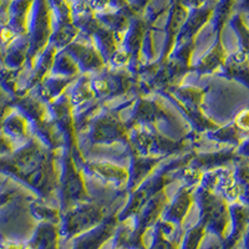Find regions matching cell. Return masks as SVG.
<instances>
[{
  "label": "cell",
  "mask_w": 249,
  "mask_h": 249,
  "mask_svg": "<svg viewBox=\"0 0 249 249\" xmlns=\"http://www.w3.org/2000/svg\"><path fill=\"white\" fill-rule=\"evenodd\" d=\"M198 201L204 224L218 235L223 234L231 218L227 199L202 186L198 191Z\"/></svg>",
  "instance_id": "obj_1"
},
{
  "label": "cell",
  "mask_w": 249,
  "mask_h": 249,
  "mask_svg": "<svg viewBox=\"0 0 249 249\" xmlns=\"http://www.w3.org/2000/svg\"><path fill=\"white\" fill-rule=\"evenodd\" d=\"M62 192L64 199L66 201H80L84 199L86 196L85 182L82 176L75 168L74 160L70 155L68 156L65 162V170L62 176Z\"/></svg>",
  "instance_id": "obj_2"
},
{
  "label": "cell",
  "mask_w": 249,
  "mask_h": 249,
  "mask_svg": "<svg viewBox=\"0 0 249 249\" xmlns=\"http://www.w3.org/2000/svg\"><path fill=\"white\" fill-rule=\"evenodd\" d=\"M219 75L239 82L249 90V56L239 50L228 55Z\"/></svg>",
  "instance_id": "obj_3"
},
{
  "label": "cell",
  "mask_w": 249,
  "mask_h": 249,
  "mask_svg": "<svg viewBox=\"0 0 249 249\" xmlns=\"http://www.w3.org/2000/svg\"><path fill=\"white\" fill-rule=\"evenodd\" d=\"M126 135V126H122L115 113H108L100 117L92 130L95 142H112L122 139Z\"/></svg>",
  "instance_id": "obj_4"
},
{
  "label": "cell",
  "mask_w": 249,
  "mask_h": 249,
  "mask_svg": "<svg viewBox=\"0 0 249 249\" xmlns=\"http://www.w3.org/2000/svg\"><path fill=\"white\" fill-rule=\"evenodd\" d=\"M221 35L222 34H217L212 48L207 51V54H204V56L196 65L195 70L197 71L198 75L213 74L217 70H221L224 64H226L228 53H227L226 48L222 43Z\"/></svg>",
  "instance_id": "obj_5"
},
{
  "label": "cell",
  "mask_w": 249,
  "mask_h": 249,
  "mask_svg": "<svg viewBox=\"0 0 249 249\" xmlns=\"http://www.w3.org/2000/svg\"><path fill=\"white\" fill-rule=\"evenodd\" d=\"M68 46L69 48L65 49V51H68L72 56V59L76 61L77 66L82 68L84 70H100L105 64L101 55L97 53L96 48H93L92 45L74 43L69 44Z\"/></svg>",
  "instance_id": "obj_6"
},
{
  "label": "cell",
  "mask_w": 249,
  "mask_h": 249,
  "mask_svg": "<svg viewBox=\"0 0 249 249\" xmlns=\"http://www.w3.org/2000/svg\"><path fill=\"white\" fill-rule=\"evenodd\" d=\"M237 153V147L224 148L222 151L213 153H204V155H198L195 157V167L196 170L199 168H206L208 171L215 170V168H221L230 164L231 162H237L241 160Z\"/></svg>",
  "instance_id": "obj_7"
},
{
  "label": "cell",
  "mask_w": 249,
  "mask_h": 249,
  "mask_svg": "<svg viewBox=\"0 0 249 249\" xmlns=\"http://www.w3.org/2000/svg\"><path fill=\"white\" fill-rule=\"evenodd\" d=\"M85 170H88V172L91 175H96L102 181L113 182L119 186L127 183L130 178V175L126 168L106 163V162H86Z\"/></svg>",
  "instance_id": "obj_8"
},
{
  "label": "cell",
  "mask_w": 249,
  "mask_h": 249,
  "mask_svg": "<svg viewBox=\"0 0 249 249\" xmlns=\"http://www.w3.org/2000/svg\"><path fill=\"white\" fill-rule=\"evenodd\" d=\"M208 137L213 141L218 142V143L231 144L233 147H237L238 144L246 139L243 133L235 127L233 122L226 124V126H219L213 131H208Z\"/></svg>",
  "instance_id": "obj_9"
},
{
  "label": "cell",
  "mask_w": 249,
  "mask_h": 249,
  "mask_svg": "<svg viewBox=\"0 0 249 249\" xmlns=\"http://www.w3.org/2000/svg\"><path fill=\"white\" fill-rule=\"evenodd\" d=\"M235 164L234 178L239 190V198L242 203L249 207V164L246 162V159L238 160Z\"/></svg>",
  "instance_id": "obj_10"
},
{
  "label": "cell",
  "mask_w": 249,
  "mask_h": 249,
  "mask_svg": "<svg viewBox=\"0 0 249 249\" xmlns=\"http://www.w3.org/2000/svg\"><path fill=\"white\" fill-rule=\"evenodd\" d=\"M231 26L234 30L238 39V46L239 51L244 53L249 56V26L244 21L241 14H237L231 19Z\"/></svg>",
  "instance_id": "obj_11"
},
{
  "label": "cell",
  "mask_w": 249,
  "mask_h": 249,
  "mask_svg": "<svg viewBox=\"0 0 249 249\" xmlns=\"http://www.w3.org/2000/svg\"><path fill=\"white\" fill-rule=\"evenodd\" d=\"M192 202H193L192 193H191V191H188L187 187H183V188L178 192V195H177V198H176L175 202H173L168 214H170L172 218H175V219L178 217H183V214L184 213H187V211H188V208L191 207Z\"/></svg>",
  "instance_id": "obj_12"
},
{
  "label": "cell",
  "mask_w": 249,
  "mask_h": 249,
  "mask_svg": "<svg viewBox=\"0 0 249 249\" xmlns=\"http://www.w3.org/2000/svg\"><path fill=\"white\" fill-rule=\"evenodd\" d=\"M233 124H235V127L243 133L244 137L249 136V107L243 108L234 116Z\"/></svg>",
  "instance_id": "obj_13"
},
{
  "label": "cell",
  "mask_w": 249,
  "mask_h": 249,
  "mask_svg": "<svg viewBox=\"0 0 249 249\" xmlns=\"http://www.w3.org/2000/svg\"><path fill=\"white\" fill-rule=\"evenodd\" d=\"M237 153L242 159H249V136L237 146Z\"/></svg>",
  "instance_id": "obj_14"
},
{
  "label": "cell",
  "mask_w": 249,
  "mask_h": 249,
  "mask_svg": "<svg viewBox=\"0 0 249 249\" xmlns=\"http://www.w3.org/2000/svg\"><path fill=\"white\" fill-rule=\"evenodd\" d=\"M241 9L249 13V0H241Z\"/></svg>",
  "instance_id": "obj_15"
},
{
  "label": "cell",
  "mask_w": 249,
  "mask_h": 249,
  "mask_svg": "<svg viewBox=\"0 0 249 249\" xmlns=\"http://www.w3.org/2000/svg\"><path fill=\"white\" fill-rule=\"evenodd\" d=\"M248 19H249V13H248Z\"/></svg>",
  "instance_id": "obj_16"
},
{
  "label": "cell",
  "mask_w": 249,
  "mask_h": 249,
  "mask_svg": "<svg viewBox=\"0 0 249 249\" xmlns=\"http://www.w3.org/2000/svg\"><path fill=\"white\" fill-rule=\"evenodd\" d=\"M248 168H249V166H248Z\"/></svg>",
  "instance_id": "obj_17"
}]
</instances>
